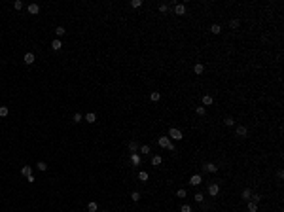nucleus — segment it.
<instances>
[{"mask_svg": "<svg viewBox=\"0 0 284 212\" xmlns=\"http://www.w3.org/2000/svg\"><path fill=\"white\" fill-rule=\"evenodd\" d=\"M129 150H131L133 154H136V150H138V144H136V142H129Z\"/></svg>", "mask_w": 284, "mask_h": 212, "instance_id": "c85d7f7f", "label": "nucleus"}, {"mask_svg": "<svg viewBox=\"0 0 284 212\" xmlns=\"http://www.w3.org/2000/svg\"><path fill=\"white\" fill-rule=\"evenodd\" d=\"M87 210H89V212H97V210H99V205L95 203V201H91V203L87 205Z\"/></svg>", "mask_w": 284, "mask_h": 212, "instance_id": "aec40b11", "label": "nucleus"}, {"mask_svg": "<svg viewBox=\"0 0 284 212\" xmlns=\"http://www.w3.org/2000/svg\"><path fill=\"white\" fill-rule=\"evenodd\" d=\"M72 121L80 123V121H81V114H78V112H76V114H74V117H72Z\"/></svg>", "mask_w": 284, "mask_h": 212, "instance_id": "c9c22d12", "label": "nucleus"}, {"mask_svg": "<svg viewBox=\"0 0 284 212\" xmlns=\"http://www.w3.org/2000/svg\"><path fill=\"white\" fill-rule=\"evenodd\" d=\"M182 212H191V207L189 205H182Z\"/></svg>", "mask_w": 284, "mask_h": 212, "instance_id": "58836bf2", "label": "nucleus"}, {"mask_svg": "<svg viewBox=\"0 0 284 212\" xmlns=\"http://www.w3.org/2000/svg\"><path fill=\"white\" fill-rule=\"evenodd\" d=\"M9 114V110H8V106H0V117H6Z\"/></svg>", "mask_w": 284, "mask_h": 212, "instance_id": "a878e982", "label": "nucleus"}, {"mask_svg": "<svg viewBox=\"0 0 284 212\" xmlns=\"http://www.w3.org/2000/svg\"><path fill=\"white\" fill-rule=\"evenodd\" d=\"M182 131L180 129H176V127H172V129H169V138H172V140H182Z\"/></svg>", "mask_w": 284, "mask_h": 212, "instance_id": "f03ea898", "label": "nucleus"}, {"mask_svg": "<svg viewBox=\"0 0 284 212\" xmlns=\"http://www.w3.org/2000/svg\"><path fill=\"white\" fill-rule=\"evenodd\" d=\"M64 32H66V30H64V27H57V28H55V34H57V36H59V38L63 36Z\"/></svg>", "mask_w": 284, "mask_h": 212, "instance_id": "bb28decb", "label": "nucleus"}, {"mask_svg": "<svg viewBox=\"0 0 284 212\" xmlns=\"http://www.w3.org/2000/svg\"><path fill=\"white\" fill-rule=\"evenodd\" d=\"M131 163L138 167L140 163H142V159H140V155H138V154H131Z\"/></svg>", "mask_w": 284, "mask_h": 212, "instance_id": "9b49d317", "label": "nucleus"}, {"mask_svg": "<svg viewBox=\"0 0 284 212\" xmlns=\"http://www.w3.org/2000/svg\"><path fill=\"white\" fill-rule=\"evenodd\" d=\"M214 102V97L212 95H203V106H210Z\"/></svg>", "mask_w": 284, "mask_h": 212, "instance_id": "9d476101", "label": "nucleus"}, {"mask_svg": "<svg viewBox=\"0 0 284 212\" xmlns=\"http://www.w3.org/2000/svg\"><path fill=\"white\" fill-rule=\"evenodd\" d=\"M159 12H161V14H167L169 12V4H159Z\"/></svg>", "mask_w": 284, "mask_h": 212, "instance_id": "7c9ffc66", "label": "nucleus"}, {"mask_svg": "<svg viewBox=\"0 0 284 212\" xmlns=\"http://www.w3.org/2000/svg\"><path fill=\"white\" fill-rule=\"evenodd\" d=\"M210 32H212V34H220V32H222V27L218 25V23H214V25L210 27Z\"/></svg>", "mask_w": 284, "mask_h": 212, "instance_id": "6ab92c4d", "label": "nucleus"}, {"mask_svg": "<svg viewBox=\"0 0 284 212\" xmlns=\"http://www.w3.org/2000/svg\"><path fill=\"white\" fill-rule=\"evenodd\" d=\"M140 154H146V155H148V154H152V148H150V146H148V144H144V146H140Z\"/></svg>", "mask_w": 284, "mask_h": 212, "instance_id": "5701e85b", "label": "nucleus"}, {"mask_svg": "<svg viewBox=\"0 0 284 212\" xmlns=\"http://www.w3.org/2000/svg\"><path fill=\"white\" fill-rule=\"evenodd\" d=\"M176 197L184 199V197H186V190H178V191H176Z\"/></svg>", "mask_w": 284, "mask_h": 212, "instance_id": "e433bc0d", "label": "nucleus"}, {"mask_svg": "<svg viewBox=\"0 0 284 212\" xmlns=\"http://www.w3.org/2000/svg\"><path fill=\"white\" fill-rule=\"evenodd\" d=\"M277 176H279V180H282L284 178V171H277Z\"/></svg>", "mask_w": 284, "mask_h": 212, "instance_id": "ea45409f", "label": "nucleus"}, {"mask_svg": "<svg viewBox=\"0 0 284 212\" xmlns=\"http://www.w3.org/2000/svg\"><path fill=\"white\" fill-rule=\"evenodd\" d=\"M28 14H31V15H36L38 14V12H40V6H38V4H28Z\"/></svg>", "mask_w": 284, "mask_h": 212, "instance_id": "1a4fd4ad", "label": "nucleus"}, {"mask_svg": "<svg viewBox=\"0 0 284 212\" xmlns=\"http://www.w3.org/2000/svg\"><path fill=\"white\" fill-rule=\"evenodd\" d=\"M195 114H197V116H205V114H207V108H205V106H197V108H195Z\"/></svg>", "mask_w": 284, "mask_h": 212, "instance_id": "b1692460", "label": "nucleus"}, {"mask_svg": "<svg viewBox=\"0 0 284 212\" xmlns=\"http://www.w3.org/2000/svg\"><path fill=\"white\" fill-rule=\"evenodd\" d=\"M189 184H191V186H201V184H203V176H201V174H193L191 178H189Z\"/></svg>", "mask_w": 284, "mask_h": 212, "instance_id": "7ed1b4c3", "label": "nucleus"}, {"mask_svg": "<svg viewBox=\"0 0 284 212\" xmlns=\"http://www.w3.org/2000/svg\"><path fill=\"white\" fill-rule=\"evenodd\" d=\"M14 8H15V9L19 12V9L23 8V2H21V0H15V2H14Z\"/></svg>", "mask_w": 284, "mask_h": 212, "instance_id": "f704fd0d", "label": "nucleus"}, {"mask_svg": "<svg viewBox=\"0 0 284 212\" xmlns=\"http://www.w3.org/2000/svg\"><path fill=\"white\" fill-rule=\"evenodd\" d=\"M174 14L176 15H186V6L184 4H176L174 6Z\"/></svg>", "mask_w": 284, "mask_h": 212, "instance_id": "6e6552de", "label": "nucleus"}, {"mask_svg": "<svg viewBox=\"0 0 284 212\" xmlns=\"http://www.w3.org/2000/svg\"><path fill=\"white\" fill-rule=\"evenodd\" d=\"M241 197H243V201H250V197H252V191L248 190H243V193H241Z\"/></svg>", "mask_w": 284, "mask_h": 212, "instance_id": "4468645a", "label": "nucleus"}, {"mask_svg": "<svg viewBox=\"0 0 284 212\" xmlns=\"http://www.w3.org/2000/svg\"><path fill=\"white\" fill-rule=\"evenodd\" d=\"M193 199L197 201V203H203V199H205V197H203V193H195V195H193Z\"/></svg>", "mask_w": 284, "mask_h": 212, "instance_id": "72a5a7b5", "label": "nucleus"}, {"mask_svg": "<svg viewBox=\"0 0 284 212\" xmlns=\"http://www.w3.org/2000/svg\"><path fill=\"white\" fill-rule=\"evenodd\" d=\"M131 199L135 201V203H136V201H140V193H138V191H133V193H131Z\"/></svg>", "mask_w": 284, "mask_h": 212, "instance_id": "473e14b6", "label": "nucleus"}, {"mask_svg": "<svg viewBox=\"0 0 284 212\" xmlns=\"http://www.w3.org/2000/svg\"><path fill=\"white\" fill-rule=\"evenodd\" d=\"M148 178H150L148 172H144V171H140V172H138V180H140V182H148Z\"/></svg>", "mask_w": 284, "mask_h": 212, "instance_id": "412c9836", "label": "nucleus"}, {"mask_svg": "<svg viewBox=\"0 0 284 212\" xmlns=\"http://www.w3.org/2000/svg\"><path fill=\"white\" fill-rule=\"evenodd\" d=\"M21 174L23 176H31L32 174V169L28 167V165H25V167H21Z\"/></svg>", "mask_w": 284, "mask_h": 212, "instance_id": "f3484780", "label": "nucleus"}, {"mask_svg": "<svg viewBox=\"0 0 284 212\" xmlns=\"http://www.w3.org/2000/svg\"><path fill=\"white\" fill-rule=\"evenodd\" d=\"M224 123H226L227 127H233V125H235V119H233V117H226V119H224Z\"/></svg>", "mask_w": 284, "mask_h": 212, "instance_id": "cd10ccee", "label": "nucleus"}, {"mask_svg": "<svg viewBox=\"0 0 284 212\" xmlns=\"http://www.w3.org/2000/svg\"><path fill=\"white\" fill-rule=\"evenodd\" d=\"M248 212H258V203H248Z\"/></svg>", "mask_w": 284, "mask_h": 212, "instance_id": "393cba45", "label": "nucleus"}, {"mask_svg": "<svg viewBox=\"0 0 284 212\" xmlns=\"http://www.w3.org/2000/svg\"><path fill=\"white\" fill-rule=\"evenodd\" d=\"M161 163H163V159L159 157V155H153V157H152V165H153V167H159Z\"/></svg>", "mask_w": 284, "mask_h": 212, "instance_id": "a211bd4d", "label": "nucleus"}, {"mask_svg": "<svg viewBox=\"0 0 284 212\" xmlns=\"http://www.w3.org/2000/svg\"><path fill=\"white\" fill-rule=\"evenodd\" d=\"M142 6V0H131V8H140Z\"/></svg>", "mask_w": 284, "mask_h": 212, "instance_id": "c756f323", "label": "nucleus"}, {"mask_svg": "<svg viewBox=\"0 0 284 212\" xmlns=\"http://www.w3.org/2000/svg\"><path fill=\"white\" fill-rule=\"evenodd\" d=\"M85 121H89V123H95V121H97V114H93V112L85 114Z\"/></svg>", "mask_w": 284, "mask_h": 212, "instance_id": "dca6fc26", "label": "nucleus"}, {"mask_svg": "<svg viewBox=\"0 0 284 212\" xmlns=\"http://www.w3.org/2000/svg\"><path fill=\"white\" fill-rule=\"evenodd\" d=\"M193 72L197 74V76H203V72H205V66L201 63H195L193 64Z\"/></svg>", "mask_w": 284, "mask_h": 212, "instance_id": "423d86ee", "label": "nucleus"}, {"mask_svg": "<svg viewBox=\"0 0 284 212\" xmlns=\"http://www.w3.org/2000/svg\"><path fill=\"white\" fill-rule=\"evenodd\" d=\"M157 144L161 146V148H167V150H171V152H174V144L171 142L169 136H159V138H157Z\"/></svg>", "mask_w": 284, "mask_h": 212, "instance_id": "f257e3e1", "label": "nucleus"}, {"mask_svg": "<svg viewBox=\"0 0 284 212\" xmlns=\"http://www.w3.org/2000/svg\"><path fill=\"white\" fill-rule=\"evenodd\" d=\"M159 99H161V95H159V91H152V93H150V100H152V102H157Z\"/></svg>", "mask_w": 284, "mask_h": 212, "instance_id": "2eb2a0df", "label": "nucleus"}, {"mask_svg": "<svg viewBox=\"0 0 284 212\" xmlns=\"http://www.w3.org/2000/svg\"><path fill=\"white\" fill-rule=\"evenodd\" d=\"M235 133H237V136H241V138H244V136L248 135V129L244 125H239L237 129H235Z\"/></svg>", "mask_w": 284, "mask_h": 212, "instance_id": "39448f33", "label": "nucleus"}, {"mask_svg": "<svg viewBox=\"0 0 284 212\" xmlns=\"http://www.w3.org/2000/svg\"><path fill=\"white\" fill-rule=\"evenodd\" d=\"M229 27L233 28V30H235V28H239L241 27V21H239V19H231V21H229Z\"/></svg>", "mask_w": 284, "mask_h": 212, "instance_id": "4be33fe9", "label": "nucleus"}, {"mask_svg": "<svg viewBox=\"0 0 284 212\" xmlns=\"http://www.w3.org/2000/svg\"><path fill=\"white\" fill-rule=\"evenodd\" d=\"M250 199H252V203H260V201H262V197H260V195H252V197H250Z\"/></svg>", "mask_w": 284, "mask_h": 212, "instance_id": "4c0bfd02", "label": "nucleus"}, {"mask_svg": "<svg viewBox=\"0 0 284 212\" xmlns=\"http://www.w3.org/2000/svg\"><path fill=\"white\" fill-rule=\"evenodd\" d=\"M203 169H205L207 172H216V171H218V167L214 165V163H207V165H205Z\"/></svg>", "mask_w": 284, "mask_h": 212, "instance_id": "ddd939ff", "label": "nucleus"}, {"mask_svg": "<svg viewBox=\"0 0 284 212\" xmlns=\"http://www.w3.org/2000/svg\"><path fill=\"white\" fill-rule=\"evenodd\" d=\"M36 167H38V169H40V171H42V172H45V169H47V165H45V163H44V161H38V165H36Z\"/></svg>", "mask_w": 284, "mask_h": 212, "instance_id": "2f4dec72", "label": "nucleus"}, {"mask_svg": "<svg viewBox=\"0 0 284 212\" xmlns=\"http://www.w3.org/2000/svg\"><path fill=\"white\" fill-rule=\"evenodd\" d=\"M23 61H25V64H32L34 61H36V57H34V53H25Z\"/></svg>", "mask_w": 284, "mask_h": 212, "instance_id": "0eeeda50", "label": "nucleus"}, {"mask_svg": "<svg viewBox=\"0 0 284 212\" xmlns=\"http://www.w3.org/2000/svg\"><path fill=\"white\" fill-rule=\"evenodd\" d=\"M218 193H220V186L218 184H210L208 186V195H210V197H216Z\"/></svg>", "mask_w": 284, "mask_h": 212, "instance_id": "20e7f679", "label": "nucleus"}, {"mask_svg": "<svg viewBox=\"0 0 284 212\" xmlns=\"http://www.w3.org/2000/svg\"><path fill=\"white\" fill-rule=\"evenodd\" d=\"M61 47H63V44H61V40H59V38L51 42V49H53V51H59Z\"/></svg>", "mask_w": 284, "mask_h": 212, "instance_id": "f8f14e48", "label": "nucleus"}]
</instances>
